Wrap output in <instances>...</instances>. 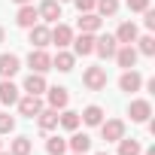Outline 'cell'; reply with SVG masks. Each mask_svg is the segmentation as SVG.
<instances>
[{"instance_id": "6da1fadb", "label": "cell", "mask_w": 155, "mask_h": 155, "mask_svg": "<svg viewBox=\"0 0 155 155\" xmlns=\"http://www.w3.org/2000/svg\"><path fill=\"white\" fill-rule=\"evenodd\" d=\"M28 43H31V49H46V46H52V28L43 25V21H37L34 28H28Z\"/></svg>"}, {"instance_id": "7a4b0ae2", "label": "cell", "mask_w": 155, "mask_h": 155, "mask_svg": "<svg viewBox=\"0 0 155 155\" xmlns=\"http://www.w3.org/2000/svg\"><path fill=\"white\" fill-rule=\"evenodd\" d=\"M82 85H85L88 91H104V88H107V67H85Z\"/></svg>"}, {"instance_id": "3957f363", "label": "cell", "mask_w": 155, "mask_h": 155, "mask_svg": "<svg viewBox=\"0 0 155 155\" xmlns=\"http://www.w3.org/2000/svg\"><path fill=\"white\" fill-rule=\"evenodd\" d=\"M28 67H31V73H49L52 70V55L46 52V49H31V55H28Z\"/></svg>"}, {"instance_id": "277c9868", "label": "cell", "mask_w": 155, "mask_h": 155, "mask_svg": "<svg viewBox=\"0 0 155 155\" xmlns=\"http://www.w3.org/2000/svg\"><path fill=\"white\" fill-rule=\"evenodd\" d=\"M97 128H101V137H104L107 143H119V140L125 137V122H122V119H104Z\"/></svg>"}, {"instance_id": "5b68a950", "label": "cell", "mask_w": 155, "mask_h": 155, "mask_svg": "<svg viewBox=\"0 0 155 155\" xmlns=\"http://www.w3.org/2000/svg\"><path fill=\"white\" fill-rule=\"evenodd\" d=\"M128 116H131V122H137V125H146V122L152 119V104H149L146 97H137V101H131V107H128Z\"/></svg>"}, {"instance_id": "8992f818", "label": "cell", "mask_w": 155, "mask_h": 155, "mask_svg": "<svg viewBox=\"0 0 155 155\" xmlns=\"http://www.w3.org/2000/svg\"><path fill=\"white\" fill-rule=\"evenodd\" d=\"M70 104V91L64 88V85H52V88H46V107H52V110H64Z\"/></svg>"}, {"instance_id": "52a82bcc", "label": "cell", "mask_w": 155, "mask_h": 155, "mask_svg": "<svg viewBox=\"0 0 155 155\" xmlns=\"http://www.w3.org/2000/svg\"><path fill=\"white\" fill-rule=\"evenodd\" d=\"M37 12H40L43 25H58L61 21V3L58 0H43V3L37 6Z\"/></svg>"}, {"instance_id": "ba28073f", "label": "cell", "mask_w": 155, "mask_h": 155, "mask_svg": "<svg viewBox=\"0 0 155 155\" xmlns=\"http://www.w3.org/2000/svg\"><path fill=\"white\" fill-rule=\"evenodd\" d=\"M15 107H18V113H21L25 119H34L46 104H43V97H40V94H25V97H18V104H15Z\"/></svg>"}, {"instance_id": "9c48e42d", "label": "cell", "mask_w": 155, "mask_h": 155, "mask_svg": "<svg viewBox=\"0 0 155 155\" xmlns=\"http://www.w3.org/2000/svg\"><path fill=\"white\" fill-rule=\"evenodd\" d=\"M94 37L97 34H79V37H73V55L76 58H88V55H94Z\"/></svg>"}, {"instance_id": "30bf717a", "label": "cell", "mask_w": 155, "mask_h": 155, "mask_svg": "<svg viewBox=\"0 0 155 155\" xmlns=\"http://www.w3.org/2000/svg\"><path fill=\"white\" fill-rule=\"evenodd\" d=\"M76 28H79V34H97V31L104 28V18H101L97 12H79Z\"/></svg>"}, {"instance_id": "8fae6325", "label": "cell", "mask_w": 155, "mask_h": 155, "mask_svg": "<svg viewBox=\"0 0 155 155\" xmlns=\"http://www.w3.org/2000/svg\"><path fill=\"white\" fill-rule=\"evenodd\" d=\"M116 49H119V43H116V37H113V34L94 37V55H101L104 61H110V58L116 55Z\"/></svg>"}, {"instance_id": "7c38bea8", "label": "cell", "mask_w": 155, "mask_h": 155, "mask_svg": "<svg viewBox=\"0 0 155 155\" xmlns=\"http://www.w3.org/2000/svg\"><path fill=\"white\" fill-rule=\"evenodd\" d=\"M119 88L125 91V94H134V91H140L143 88V76L131 67V70H125L122 76H119Z\"/></svg>"}, {"instance_id": "4fadbf2b", "label": "cell", "mask_w": 155, "mask_h": 155, "mask_svg": "<svg viewBox=\"0 0 155 155\" xmlns=\"http://www.w3.org/2000/svg\"><path fill=\"white\" fill-rule=\"evenodd\" d=\"M37 21H40V12H37V6H34V3L18 6V12H15V25H18V28H25V31H28V28H34Z\"/></svg>"}, {"instance_id": "5bb4252c", "label": "cell", "mask_w": 155, "mask_h": 155, "mask_svg": "<svg viewBox=\"0 0 155 155\" xmlns=\"http://www.w3.org/2000/svg\"><path fill=\"white\" fill-rule=\"evenodd\" d=\"M113 37H116V43H119V46H134V40L140 37V31H137V25H134V21H122V25L116 28V34H113Z\"/></svg>"}, {"instance_id": "9a60e30c", "label": "cell", "mask_w": 155, "mask_h": 155, "mask_svg": "<svg viewBox=\"0 0 155 155\" xmlns=\"http://www.w3.org/2000/svg\"><path fill=\"white\" fill-rule=\"evenodd\" d=\"M73 37H76V34H73V28H70V25H61V21H58V25H52V46L67 49V46L73 43Z\"/></svg>"}, {"instance_id": "2e32d148", "label": "cell", "mask_w": 155, "mask_h": 155, "mask_svg": "<svg viewBox=\"0 0 155 155\" xmlns=\"http://www.w3.org/2000/svg\"><path fill=\"white\" fill-rule=\"evenodd\" d=\"M34 119H37V125H40L43 134H52V131L58 128V110H52V107H43Z\"/></svg>"}, {"instance_id": "e0dca14e", "label": "cell", "mask_w": 155, "mask_h": 155, "mask_svg": "<svg viewBox=\"0 0 155 155\" xmlns=\"http://www.w3.org/2000/svg\"><path fill=\"white\" fill-rule=\"evenodd\" d=\"M18 70H21V58L18 55H12V52L0 55V76H3V79H12Z\"/></svg>"}, {"instance_id": "ac0fdd59", "label": "cell", "mask_w": 155, "mask_h": 155, "mask_svg": "<svg viewBox=\"0 0 155 155\" xmlns=\"http://www.w3.org/2000/svg\"><path fill=\"white\" fill-rule=\"evenodd\" d=\"M67 149H70V152H82V155H88V149H91V137L82 134L79 128H76V131H70V137H67Z\"/></svg>"}, {"instance_id": "d6986e66", "label": "cell", "mask_w": 155, "mask_h": 155, "mask_svg": "<svg viewBox=\"0 0 155 155\" xmlns=\"http://www.w3.org/2000/svg\"><path fill=\"white\" fill-rule=\"evenodd\" d=\"M46 88H49V82H46V76L43 73H28V79H25V94H46Z\"/></svg>"}, {"instance_id": "ffe728a7", "label": "cell", "mask_w": 155, "mask_h": 155, "mask_svg": "<svg viewBox=\"0 0 155 155\" xmlns=\"http://www.w3.org/2000/svg\"><path fill=\"white\" fill-rule=\"evenodd\" d=\"M113 58H116V64H119L122 70H131V67L137 64V58H140V55H137V49H134V46H119Z\"/></svg>"}, {"instance_id": "44dd1931", "label": "cell", "mask_w": 155, "mask_h": 155, "mask_svg": "<svg viewBox=\"0 0 155 155\" xmlns=\"http://www.w3.org/2000/svg\"><path fill=\"white\" fill-rule=\"evenodd\" d=\"M73 64H76V55L67 49H58V55H52V70H58V73H70Z\"/></svg>"}, {"instance_id": "7402d4cb", "label": "cell", "mask_w": 155, "mask_h": 155, "mask_svg": "<svg viewBox=\"0 0 155 155\" xmlns=\"http://www.w3.org/2000/svg\"><path fill=\"white\" fill-rule=\"evenodd\" d=\"M104 116H107V113H104V107H97V104H88V107L79 113V122H82V125H88V128H97V125L104 122Z\"/></svg>"}, {"instance_id": "603a6c76", "label": "cell", "mask_w": 155, "mask_h": 155, "mask_svg": "<svg viewBox=\"0 0 155 155\" xmlns=\"http://www.w3.org/2000/svg\"><path fill=\"white\" fill-rule=\"evenodd\" d=\"M18 97H21V88H18L12 79H3V82H0V104L12 107V104H18Z\"/></svg>"}, {"instance_id": "cb8c5ba5", "label": "cell", "mask_w": 155, "mask_h": 155, "mask_svg": "<svg viewBox=\"0 0 155 155\" xmlns=\"http://www.w3.org/2000/svg\"><path fill=\"white\" fill-rule=\"evenodd\" d=\"M58 125H61L64 131H76L82 122H79V113H76V110H67V107H64V110L58 113Z\"/></svg>"}, {"instance_id": "d4e9b609", "label": "cell", "mask_w": 155, "mask_h": 155, "mask_svg": "<svg viewBox=\"0 0 155 155\" xmlns=\"http://www.w3.org/2000/svg\"><path fill=\"white\" fill-rule=\"evenodd\" d=\"M134 43H137V46H134L137 55H146V58L155 55V37H152V34H143V37H137Z\"/></svg>"}, {"instance_id": "484cf974", "label": "cell", "mask_w": 155, "mask_h": 155, "mask_svg": "<svg viewBox=\"0 0 155 155\" xmlns=\"http://www.w3.org/2000/svg\"><path fill=\"white\" fill-rule=\"evenodd\" d=\"M34 152V143H31V137H15L12 143H9V155H31Z\"/></svg>"}, {"instance_id": "4316f807", "label": "cell", "mask_w": 155, "mask_h": 155, "mask_svg": "<svg viewBox=\"0 0 155 155\" xmlns=\"http://www.w3.org/2000/svg\"><path fill=\"white\" fill-rule=\"evenodd\" d=\"M119 155H143L140 140H134V137H122V140H119Z\"/></svg>"}, {"instance_id": "83f0119b", "label": "cell", "mask_w": 155, "mask_h": 155, "mask_svg": "<svg viewBox=\"0 0 155 155\" xmlns=\"http://www.w3.org/2000/svg\"><path fill=\"white\" fill-rule=\"evenodd\" d=\"M94 12H97L101 18H113V15L119 12V0H97V3H94Z\"/></svg>"}, {"instance_id": "f1b7e54d", "label": "cell", "mask_w": 155, "mask_h": 155, "mask_svg": "<svg viewBox=\"0 0 155 155\" xmlns=\"http://www.w3.org/2000/svg\"><path fill=\"white\" fill-rule=\"evenodd\" d=\"M46 152H49V155H67V140L58 137V134L49 137V140H46Z\"/></svg>"}, {"instance_id": "f546056e", "label": "cell", "mask_w": 155, "mask_h": 155, "mask_svg": "<svg viewBox=\"0 0 155 155\" xmlns=\"http://www.w3.org/2000/svg\"><path fill=\"white\" fill-rule=\"evenodd\" d=\"M12 131H15V116L0 113V134H12Z\"/></svg>"}, {"instance_id": "4dcf8cb0", "label": "cell", "mask_w": 155, "mask_h": 155, "mask_svg": "<svg viewBox=\"0 0 155 155\" xmlns=\"http://www.w3.org/2000/svg\"><path fill=\"white\" fill-rule=\"evenodd\" d=\"M128 9L131 12H146L149 9V0H128Z\"/></svg>"}, {"instance_id": "1f68e13d", "label": "cell", "mask_w": 155, "mask_h": 155, "mask_svg": "<svg viewBox=\"0 0 155 155\" xmlns=\"http://www.w3.org/2000/svg\"><path fill=\"white\" fill-rule=\"evenodd\" d=\"M73 3H76L79 12H94V3H97V0H73Z\"/></svg>"}, {"instance_id": "d6a6232c", "label": "cell", "mask_w": 155, "mask_h": 155, "mask_svg": "<svg viewBox=\"0 0 155 155\" xmlns=\"http://www.w3.org/2000/svg\"><path fill=\"white\" fill-rule=\"evenodd\" d=\"M143 25H146V31H155V9L143 12Z\"/></svg>"}, {"instance_id": "836d02e7", "label": "cell", "mask_w": 155, "mask_h": 155, "mask_svg": "<svg viewBox=\"0 0 155 155\" xmlns=\"http://www.w3.org/2000/svg\"><path fill=\"white\" fill-rule=\"evenodd\" d=\"M12 3H18V6H25V3H34V0H12Z\"/></svg>"}, {"instance_id": "e575fe53", "label": "cell", "mask_w": 155, "mask_h": 155, "mask_svg": "<svg viewBox=\"0 0 155 155\" xmlns=\"http://www.w3.org/2000/svg\"><path fill=\"white\" fill-rule=\"evenodd\" d=\"M143 155H155V146H149V149H146V152H143Z\"/></svg>"}, {"instance_id": "d590c367", "label": "cell", "mask_w": 155, "mask_h": 155, "mask_svg": "<svg viewBox=\"0 0 155 155\" xmlns=\"http://www.w3.org/2000/svg\"><path fill=\"white\" fill-rule=\"evenodd\" d=\"M3 37H6V31H3V28H0V43H3Z\"/></svg>"}, {"instance_id": "8d00e7d4", "label": "cell", "mask_w": 155, "mask_h": 155, "mask_svg": "<svg viewBox=\"0 0 155 155\" xmlns=\"http://www.w3.org/2000/svg\"><path fill=\"white\" fill-rule=\"evenodd\" d=\"M94 155H110V152H94Z\"/></svg>"}, {"instance_id": "74e56055", "label": "cell", "mask_w": 155, "mask_h": 155, "mask_svg": "<svg viewBox=\"0 0 155 155\" xmlns=\"http://www.w3.org/2000/svg\"><path fill=\"white\" fill-rule=\"evenodd\" d=\"M0 155H9V152H3V149H0Z\"/></svg>"}, {"instance_id": "f35d334b", "label": "cell", "mask_w": 155, "mask_h": 155, "mask_svg": "<svg viewBox=\"0 0 155 155\" xmlns=\"http://www.w3.org/2000/svg\"><path fill=\"white\" fill-rule=\"evenodd\" d=\"M0 149H3V140H0Z\"/></svg>"}, {"instance_id": "ab89813d", "label": "cell", "mask_w": 155, "mask_h": 155, "mask_svg": "<svg viewBox=\"0 0 155 155\" xmlns=\"http://www.w3.org/2000/svg\"><path fill=\"white\" fill-rule=\"evenodd\" d=\"M58 3H67V0H58Z\"/></svg>"}, {"instance_id": "60d3db41", "label": "cell", "mask_w": 155, "mask_h": 155, "mask_svg": "<svg viewBox=\"0 0 155 155\" xmlns=\"http://www.w3.org/2000/svg\"><path fill=\"white\" fill-rule=\"evenodd\" d=\"M73 155H82V152H73Z\"/></svg>"}]
</instances>
